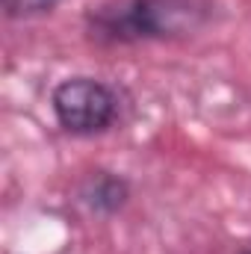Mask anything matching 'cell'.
<instances>
[{"instance_id":"obj_1","label":"cell","mask_w":251,"mask_h":254,"mask_svg":"<svg viewBox=\"0 0 251 254\" xmlns=\"http://www.w3.org/2000/svg\"><path fill=\"white\" fill-rule=\"evenodd\" d=\"M216 15L213 0H104L83 15V36L95 48H139L198 36Z\"/></svg>"},{"instance_id":"obj_2","label":"cell","mask_w":251,"mask_h":254,"mask_svg":"<svg viewBox=\"0 0 251 254\" xmlns=\"http://www.w3.org/2000/svg\"><path fill=\"white\" fill-rule=\"evenodd\" d=\"M51 113L63 133L77 139H92L110 133L122 122L125 95L119 86L101 77L71 74L51 89Z\"/></svg>"},{"instance_id":"obj_3","label":"cell","mask_w":251,"mask_h":254,"mask_svg":"<svg viewBox=\"0 0 251 254\" xmlns=\"http://www.w3.org/2000/svg\"><path fill=\"white\" fill-rule=\"evenodd\" d=\"M77 204L95 216V219H113L125 210L133 198V187L125 175L113 172V169H89L80 181H77V190H74Z\"/></svg>"},{"instance_id":"obj_4","label":"cell","mask_w":251,"mask_h":254,"mask_svg":"<svg viewBox=\"0 0 251 254\" xmlns=\"http://www.w3.org/2000/svg\"><path fill=\"white\" fill-rule=\"evenodd\" d=\"M0 3L9 21H33V18L54 15L65 0H0Z\"/></svg>"},{"instance_id":"obj_5","label":"cell","mask_w":251,"mask_h":254,"mask_svg":"<svg viewBox=\"0 0 251 254\" xmlns=\"http://www.w3.org/2000/svg\"><path fill=\"white\" fill-rule=\"evenodd\" d=\"M240 254H251V249H243V252H240Z\"/></svg>"}]
</instances>
